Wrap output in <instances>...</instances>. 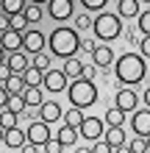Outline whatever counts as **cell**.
<instances>
[{"instance_id": "obj_1", "label": "cell", "mask_w": 150, "mask_h": 153, "mask_svg": "<svg viewBox=\"0 0 150 153\" xmlns=\"http://www.w3.org/2000/svg\"><path fill=\"white\" fill-rule=\"evenodd\" d=\"M47 48L56 59H69L81 50V36H78V28H67V25H58L56 31L47 36Z\"/></svg>"}, {"instance_id": "obj_2", "label": "cell", "mask_w": 150, "mask_h": 153, "mask_svg": "<svg viewBox=\"0 0 150 153\" xmlns=\"http://www.w3.org/2000/svg\"><path fill=\"white\" fill-rule=\"evenodd\" d=\"M147 73V67H145V56L142 53H122V56L114 61V75H117L120 84H125V86H134L139 84V81L145 78Z\"/></svg>"}, {"instance_id": "obj_3", "label": "cell", "mask_w": 150, "mask_h": 153, "mask_svg": "<svg viewBox=\"0 0 150 153\" xmlns=\"http://www.w3.org/2000/svg\"><path fill=\"white\" fill-rule=\"evenodd\" d=\"M69 92V103L78 106V109H89V106L98 103V86H95V81L89 78H72V84L67 86Z\"/></svg>"}, {"instance_id": "obj_4", "label": "cell", "mask_w": 150, "mask_h": 153, "mask_svg": "<svg viewBox=\"0 0 150 153\" xmlns=\"http://www.w3.org/2000/svg\"><path fill=\"white\" fill-rule=\"evenodd\" d=\"M92 28H95V36H98L100 42H114L122 33V17L114 14V11H100L98 17H95Z\"/></svg>"}, {"instance_id": "obj_5", "label": "cell", "mask_w": 150, "mask_h": 153, "mask_svg": "<svg viewBox=\"0 0 150 153\" xmlns=\"http://www.w3.org/2000/svg\"><path fill=\"white\" fill-rule=\"evenodd\" d=\"M47 14L56 22H64L75 14V3L72 0H47Z\"/></svg>"}, {"instance_id": "obj_6", "label": "cell", "mask_w": 150, "mask_h": 153, "mask_svg": "<svg viewBox=\"0 0 150 153\" xmlns=\"http://www.w3.org/2000/svg\"><path fill=\"white\" fill-rule=\"evenodd\" d=\"M25 139L33 142V145H45V142L50 139V123H45V120L31 123L28 128H25Z\"/></svg>"}, {"instance_id": "obj_7", "label": "cell", "mask_w": 150, "mask_h": 153, "mask_svg": "<svg viewBox=\"0 0 150 153\" xmlns=\"http://www.w3.org/2000/svg\"><path fill=\"white\" fill-rule=\"evenodd\" d=\"M81 137L83 139H89V142H95V139H103V134H106V128H103V120H98V117H83V123H81Z\"/></svg>"}, {"instance_id": "obj_8", "label": "cell", "mask_w": 150, "mask_h": 153, "mask_svg": "<svg viewBox=\"0 0 150 153\" xmlns=\"http://www.w3.org/2000/svg\"><path fill=\"white\" fill-rule=\"evenodd\" d=\"M131 128L139 137H150V106L147 109H136L131 111Z\"/></svg>"}, {"instance_id": "obj_9", "label": "cell", "mask_w": 150, "mask_h": 153, "mask_svg": "<svg viewBox=\"0 0 150 153\" xmlns=\"http://www.w3.org/2000/svg\"><path fill=\"white\" fill-rule=\"evenodd\" d=\"M42 86H45L47 92H64V89H67V73H64V70H45Z\"/></svg>"}, {"instance_id": "obj_10", "label": "cell", "mask_w": 150, "mask_h": 153, "mask_svg": "<svg viewBox=\"0 0 150 153\" xmlns=\"http://www.w3.org/2000/svg\"><path fill=\"white\" fill-rule=\"evenodd\" d=\"M22 48L25 53H42L45 50V33L42 31H22Z\"/></svg>"}, {"instance_id": "obj_11", "label": "cell", "mask_w": 150, "mask_h": 153, "mask_svg": "<svg viewBox=\"0 0 150 153\" xmlns=\"http://www.w3.org/2000/svg\"><path fill=\"white\" fill-rule=\"evenodd\" d=\"M114 103H117L125 114H131V111H136L139 97H136V92H134V89H128V86H125V89H120V92L114 95Z\"/></svg>"}, {"instance_id": "obj_12", "label": "cell", "mask_w": 150, "mask_h": 153, "mask_svg": "<svg viewBox=\"0 0 150 153\" xmlns=\"http://www.w3.org/2000/svg\"><path fill=\"white\" fill-rule=\"evenodd\" d=\"M103 139L111 145V153H120L125 148V131H122V125H109V131L103 134Z\"/></svg>"}, {"instance_id": "obj_13", "label": "cell", "mask_w": 150, "mask_h": 153, "mask_svg": "<svg viewBox=\"0 0 150 153\" xmlns=\"http://www.w3.org/2000/svg\"><path fill=\"white\" fill-rule=\"evenodd\" d=\"M0 45H3V50H6V53L22 50V31H14V28L3 31V36H0Z\"/></svg>"}, {"instance_id": "obj_14", "label": "cell", "mask_w": 150, "mask_h": 153, "mask_svg": "<svg viewBox=\"0 0 150 153\" xmlns=\"http://www.w3.org/2000/svg\"><path fill=\"white\" fill-rule=\"evenodd\" d=\"M92 61H95L100 70H109V67L114 64V50L109 48V45H98L95 53H92Z\"/></svg>"}, {"instance_id": "obj_15", "label": "cell", "mask_w": 150, "mask_h": 153, "mask_svg": "<svg viewBox=\"0 0 150 153\" xmlns=\"http://www.w3.org/2000/svg\"><path fill=\"white\" fill-rule=\"evenodd\" d=\"M58 142H61V145H64V153H72L75 150V139H78V134H75V128H72V125H61V128H58V137H56Z\"/></svg>"}, {"instance_id": "obj_16", "label": "cell", "mask_w": 150, "mask_h": 153, "mask_svg": "<svg viewBox=\"0 0 150 153\" xmlns=\"http://www.w3.org/2000/svg\"><path fill=\"white\" fill-rule=\"evenodd\" d=\"M39 114H42V120H45V123H58L61 120V114H64V111H61V106L56 103V100H47V103H42L39 106Z\"/></svg>"}, {"instance_id": "obj_17", "label": "cell", "mask_w": 150, "mask_h": 153, "mask_svg": "<svg viewBox=\"0 0 150 153\" xmlns=\"http://www.w3.org/2000/svg\"><path fill=\"white\" fill-rule=\"evenodd\" d=\"M117 14L125 17V20H134V17H139V14H142L139 0H117Z\"/></svg>"}, {"instance_id": "obj_18", "label": "cell", "mask_w": 150, "mask_h": 153, "mask_svg": "<svg viewBox=\"0 0 150 153\" xmlns=\"http://www.w3.org/2000/svg\"><path fill=\"white\" fill-rule=\"evenodd\" d=\"M6 64H8V70H11V73H25V70L31 67V59H25V53L14 50L11 56L6 59Z\"/></svg>"}, {"instance_id": "obj_19", "label": "cell", "mask_w": 150, "mask_h": 153, "mask_svg": "<svg viewBox=\"0 0 150 153\" xmlns=\"http://www.w3.org/2000/svg\"><path fill=\"white\" fill-rule=\"evenodd\" d=\"M3 139H6V145L11 148V150H20V148L25 145V142H28V139H25V131H20L17 125L6 131V137H3Z\"/></svg>"}, {"instance_id": "obj_20", "label": "cell", "mask_w": 150, "mask_h": 153, "mask_svg": "<svg viewBox=\"0 0 150 153\" xmlns=\"http://www.w3.org/2000/svg\"><path fill=\"white\" fill-rule=\"evenodd\" d=\"M3 86L8 89V95H22L25 92V78H22V73H11V75L3 81Z\"/></svg>"}, {"instance_id": "obj_21", "label": "cell", "mask_w": 150, "mask_h": 153, "mask_svg": "<svg viewBox=\"0 0 150 153\" xmlns=\"http://www.w3.org/2000/svg\"><path fill=\"white\" fill-rule=\"evenodd\" d=\"M22 97H25V103H28V109H39V106L45 103V97H42V89H39V86H25Z\"/></svg>"}, {"instance_id": "obj_22", "label": "cell", "mask_w": 150, "mask_h": 153, "mask_svg": "<svg viewBox=\"0 0 150 153\" xmlns=\"http://www.w3.org/2000/svg\"><path fill=\"white\" fill-rule=\"evenodd\" d=\"M22 78H25V86H42V81H45V70H39V67H28L22 73Z\"/></svg>"}, {"instance_id": "obj_23", "label": "cell", "mask_w": 150, "mask_h": 153, "mask_svg": "<svg viewBox=\"0 0 150 153\" xmlns=\"http://www.w3.org/2000/svg\"><path fill=\"white\" fill-rule=\"evenodd\" d=\"M61 120H64L67 125H72V128H81V123H83V109H78V106H69V109L61 114Z\"/></svg>"}, {"instance_id": "obj_24", "label": "cell", "mask_w": 150, "mask_h": 153, "mask_svg": "<svg viewBox=\"0 0 150 153\" xmlns=\"http://www.w3.org/2000/svg\"><path fill=\"white\" fill-rule=\"evenodd\" d=\"M64 73H67L69 81H72V78H81V73H83V61H81V59H75V56L64 59Z\"/></svg>"}, {"instance_id": "obj_25", "label": "cell", "mask_w": 150, "mask_h": 153, "mask_svg": "<svg viewBox=\"0 0 150 153\" xmlns=\"http://www.w3.org/2000/svg\"><path fill=\"white\" fill-rule=\"evenodd\" d=\"M103 120H106V125H125V111H122L120 106L114 103L111 109L106 111V117H103Z\"/></svg>"}, {"instance_id": "obj_26", "label": "cell", "mask_w": 150, "mask_h": 153, "mask_svg": "<svg viewBox=\"0 0 150 153\" xmlns=\"http://www.w3.org/2000/svg\"><path fill=\"white\" fill-rule=\"evenodd\" d=\"M17 125V111H11L6 106V109H0V128L3 131H8V128H14Z\"/></svg>"}, {"instance_id": "obj_27", "label": "cell", "mask_w": 150, "mask_h": 153, "mask_svg": "<svg viewBox=\"0 0 150 153\" xmlns=\"http://www.w3.org/2000/svg\"><path fill=\"white\" fill-rule=\"evenodd\" d=\"M8 25H11L14 31H25V25H28V17H25V11L8 14Z\"/></svg>"}, {"instance_id": "obj_28", "label": "cell", "mask_w": 150, "mask_h": 153, "mask_svg": "<svg viewBox=\"0 0 150 153\" xmlns=\"http://www.w3.org/2000/svg\"><path fill=\"white\" fill-rule=\"evenodd\" d=\"M0 6H3L6 14H17V11L25 8V0H0Z\"/></svg>"}, {"instance_id": "obj_29", "label": "cell", "mask_w": 150, "mask_h": 153, "mask_svg": "<svg viewBox=\"0 0 150 153\" xmlns=\"http://www.w3.org/2000/svg\"><path fill=\"white\" fill-rule=\"evenodd\" d=\"M8 109L17 111V114H22L25 109H28V103H25V97H22V95H11V97H8Z\"/></svg>"}, {"instance_id": "obj_30", "label": "cell", "mask_w": 150, "mask_h": 153, "mask_svg": "<svg viewBox=\"0 0 150 153\" xmlns=\"http://www.w3.org/2000/svg\"><path fill=\"white\" fill-rule=\"evenodd\" d=\"M22 11H25V17H28V22H39L42 17H45V14H42V8H39V3H31V6H25Z\"/></svg>"}, {"instance_id": "obj_31", "label": "cell", "mask_w": 150, "mask_h": 153, "mask_svg": "<svg viewBox=\"0 0 150 153\" xmlns=\"http://www.w3.org/2000/svg\"><path fill=\"white\" fill-rule=\"evenodd\" d=\"M136 25H139V31H142V36H147V33H150V8L136 17Z\"/></svg>"}, {"instance_id": "obj_32", "label": "cell", "mask_w": 150, "mask_h": 153, "mask_svg": "<svg viewBox=\"0 0 150 153\" xmlns=\"http://www.w3.org/2000/svg\"><path fill=\"white\" fill-rule=\"evenodd\" d=\"M86 11H103L106 6H109V0H81Z\"/></svg>"}, {"instance_id": "obj_33", "label": "cell", "mask_w": 150, "mask_h": 153, "mask_svg": "<svg viewBox=\"0 0 150 153\" xmlns=\"http://www.w3.org/2000/svg\"><path fill=\"white\" fill-rule=\"evenodd\" d=\"M92 22H95V20H92L89 14H75V28H78V31H86V28H92Z\"/></svg>"}, {"instance_id": "obj_34", "label": "cell", "mask_w": 150, "mask_h": 153, "mask_svg": "<svg viewBox=\"0 0 150 153\" xmlns=\"http://www.w3.org/2000/svg\"><path fill=\"white\" fill-rule=\"evenodd\" d=\"M33 67H39V70H50V59L45 56V53H33Z\"/></svg>"}, {"instance_id": "obj_35", "label": "cell", "mask_w": 150, "mask_h": 153, "mask_svg": "<svg viewBox=\"0 0 150 153\" xmlns=\"http://www.w3.org/2000/svg\"><path fill=\"white\" fill-rule=\"evenodd\" d=\"M98 70H100V67L92 61V64H83V73H81V75H83V78H89V81H95V78H98Z\"/></svg>"}, {"instance_id": "obj_36", "label": "cell", "mask_w": 150, "mask_h": 153, "mask_svg": "<svg viewBox=\"0 0 150 153\" xmlns=\"http://www.w3.org/2000/svg\"><path fill=\"white\" fill-rule=\"evenodd\" d=\"M92 153H111V145L106 139H95V145H92Z\"/></svg>"}, {"instance_id": "obj_37", "label": "cell", "mask_w": 150, "mask_h": 153, "mask_svg": "<svg viewBox=\"0 0 150 153\" xmlns=\"http://www.w3.org/2000/svg\"><path fill=\"white\" fill-rule=\"evenodd\" d=\"M139 53H142L145 59H150V33H147V36H142V39H139Z\"/></svg>"}, {"instance_id": "obj_38", "label": "cell", "mask_w": 150, "mask_h": 153, "mask_svg": "<svg viewBox=\"0 0 150 153\" xmlns=\"http://www.w3.org/2000/svg\"><path fill=\"white\" fill-rule=\"evenodd\" d=\"M95 48H98V42H95V39H81V50L83 53H89V56H92Z\"/></svg>"}, {"instance_id": "obj_39", "label": "cell", "mask_w": 150, "mask_h": 153, "mask_svg": "<svg viewBox=\"0 0 150 153\" xmlns=\"http://www.w3.org/2000/svg\"><path fill=\"white\" fill-rule=\"evenodd\" d=\"M8 97H11V95H8V89L0 84V109H6V106H8Z\"/></svg>"}, {"instance_id": "obj_40", "label": "cell", "mask_w": 150, "mask_h": 153, "mask_svg": "<svg viewBox=\"0 0 150 153\" xmlns=\"http://www.w3.org/2000/svg\"><path fill=\"white\" fill-rule=\"evenodd\" d=\"M125 39H128L131 45H136V42H139V36H136V28H128V31H125Z\"/></svg>"}, {"instance_id": "obj_41", "label": "cell", "mask_w": 150, "mask_h": 153, "mask_svg": "<svg viewBox=\"0 0 150 153\" xmlns=\"http://www.w3.org/2000/svg\"><path fill=\"white\" fill-rule=\"evenodd\" d=\"M8 28H11V25H8V14L3 11V14H0V33H3V31H8Z\"/></svg>"}, {"instance_id": "obj_42", "label": "cell", "mask_w": 150, "mask_h": 153, "mask_svg": "<svg viewBox=\"0 0 150 153\" xmlns=\"http://www.w3.org/2000/svg\"><path fill=\"white\" fill-rule=\"evenodd\" d=\"M142 103H145V106H150V86L145 89V95H142Z\"/></svg>"}, {"instance_id": "obj_43", "label": "cell", "mask_w": 150, "mask_h": 153, "mask_svg": "<svg viewBox=\"0 0 150 153\" xmlns=\"http://www.w3.org/2000/svg\"><path fill=\"white\" fill-rule=\"evenodd\" d=\"M0 64H6V50H3V45H0Z\"/></svg>"}, {"instance_id": "obj_44", "label": "cell", "mask_w": 150, "mask_h": 153, "mask_svg": "<svg viewBox=\"0 0 150 153\" xmlns=\"http://www.w3.org/2000/svg\"><path fill=\"white\" fill-rule=\"evenodd\" d=\"M31 3H39V6H42V3H47V0H31Z\"/></svg>"}, {"instance_id": "obj_45", "label": "cell", "mask_w": 150, "mask_h": 153, "mask_svg": "<svg viewBox=\"0 0 150 153\" xmlns=\"http://www.w3.org/2000/svg\"><path fill=\"white\" fill-rule=\"evenodd\" d=\"M147 153H150V137H147Z\"/></svg>"}, {"instance_id": "obj_46", "label": "cell", "mask_w": 150, "mask_h": 153, "mask_svg": "<svg viewBox=\"0 0 150 153\" xmlns=\"http://www.w3.org/2000/svg\"><path fill=\"white\" fill-rule=\"evenodd\" d=\"M139 3H150V0H139Z\"/></svg>"}]
</instances>
